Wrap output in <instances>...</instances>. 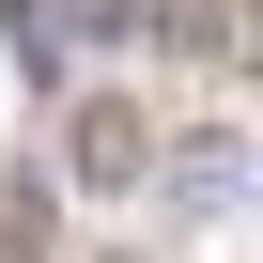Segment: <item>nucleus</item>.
<instances>
[{
  "instance_id": "f257e3e1",
  "label": "nucleus",
  "mask_w": 263,
  "mask_h": 263,
  "mask_svg": "<svg viewBox=\"0 0 263 263\" xmlns=\"http://www.w3.org/2000/svg\"><path fill=\"white\" fill-rule=\"evenodd\" d=\"M140 155H155L140 108H78V155H62V171H78V186H140Z\"/></svg>"
},
{
  "instance_id": "f03ea898",
  "label": "nucleus",
  "mask_w": 263,
  "mask_h": 263,
  "mask_svg": "<svg viewBox=\"0 0 263 263\" xmlns=\"http://www.w3.org/2000/svg\"><path fill=\"white\" fill-rule=\"evenodd\" d=\"M31 248H47V186H31V171H0V263H31Z\"/></svg>"
},
{
  "instance_id": "7ed1b4c3",
  "label": "nucleus",
  "mask_w": 263,
  "mask_h": 263,
  "mask_svg": "<svg viewBox=\"0 0 263 263\" xmlns=\"http://www.w3.org/2000/svg\"><path fill=\"white\" fill-rule=\"evenodd\" d=\"M155 0H47V31H140Z\"/></svg>"
}]
</instances>
